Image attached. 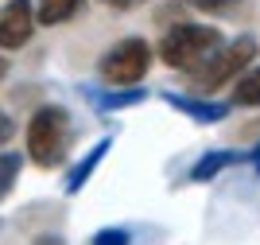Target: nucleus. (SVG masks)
Listing matches in <instances>:
<instances>
[{"label": "nucleus", "mask_w": 260, "mask_h": 245, "mask_svg": "<svg viewBox=\"0 0 260 245\" xmlns=\"http://www.w3.org/2000/svg\"><path fill=\"white\" fill-rule=\"evenodd\" d=\"M183 4L194 12H206V16H229L241 8V0H183Z\"/></svg>", "instance_id": "ddd939ff"}, {"label": "nucleus", "mask_w": 260, "mask_h": 245, "mask_svg": "<svg viewBox=\"0 0 260 245\" xmlns=\"http://www.w3.org/2000/svg\"><path fill=\"white\" fill-rule=\"evenodd\" d=\"M93 245H132V234H128V230H120V226H113V230L93 234Z\"/></svg>", "instance_id": "4468645a"}, {"label": "nucleus", "mask_w": 260, "mask_h": 245, "mask_svg": "<svg viewBox=\"0 0 260 245\" xmlns=\"http://www.w3.org/2000/svg\"><path fill=\"white\" fill-rule=\"evenodd\" d=\"M155 47L144 35H128V39H117L109 51H101L98 59V74L105 86H140L152 70Z\"/></svg>", "instance_id": "20e7f679"}, {"label": "nucleus", "mask_w": 260, "mask_h": 245, "mask_svg": "<svg viewBox=\"0 0 260 245\" xmlns=\"http://www.w3.org/2000/svg\"><path fill=\"white\" fill-rule=\"evenodd\" d=\"M98 4H105L113 12H132V8H140V4H148V0H98Z\"/></svg>", "instance_id": "2eb2a0df"}, {"label": "nucleus", "mask_w": 260, "mask_h": 245, "mask_svg": "<svg viewBox=\"0 0 260 245\" xmlns=\"http://www.w3.org/2000/svg\"><path fill=\"white\" fill-rule=\"evenodd\" d=\"M109 148H113V137L98 140V144H93V148H89L86 156H82V160L74 164V168L66 171V183H62V191H66V195H78V191H82V187L89 183V175L98 171V164L109 156Z\"/></svg>", "instance_id": "6e6552de"}, {"label": "nucleus", "mask_w": 260, "mask_h": 245, "mask_svg": "<svg viewBox=\"0 0 260 245\" xmlns=\"http://www.w3.org/2000/svg\"><path fill=\"white\" fill-rule=\"evenodd\" d=\"M241 160H245V156H241L237 148H210V152H202V156L190 164L186 179H190V183H210L217 171H225L229 164H241Z\"/></svg>", "instance_id": "1a4fd4ad"}, {"label": "nucleus", "mask_w": 260, "mask_h": 245, "mask_svg": "<svg viewBox=\"0 0 260 245\" xmlns=\"http://www.w3.org/2000/svg\"><path fill=\"white\" fill-rule=\"evenodd\" d=\"M74 137H78V128H74L70 109L47 101V105H39V109L31 113V121H27V128H23V148H27V160H31L35 168H43V171L62 168V164L70 160Z\"/></svg>", "instance_id": "f257e3e1"}, {"label": "nucleus", "mask_w": 260, "mask_h": 245, "mask_svg": "<svg viewBox=\"0 0 260 245\" xmlns=\"http://www.w3.org/2000/svg\"><path fill=\"white\" fill-rule=\"evenodd\" d=\"M20 175H23V156L20 152H0V203L16 191Z\"/></svg>", "instance_id": "f8f14e48"}, {"label": "nucleus", "mask_w": 260, "mask_h": 245, "mask_svg": "<svg viewBox=\"0 0 260 245\" xmlns=\"http://www.w3.org/2000/svg\"><path fill=\"white\" fill-rule=\"evenodd\" d=\"M4 78H8V59L0 55V82H4Z\"/></svg>", "instance_id": "6ab92c4d"}, {"label": "nucleus", "mask_w": 260, "mask_h": 245, "mask_svg": "<svg viewBox=\"0 0 260 245\" xmlns=\"http://www.w3.org/2000/svg\"><path fill=\"white\" fill-rule=\"evenodd\" d=\"M31 245H70L62 234H54V230H47V234H35L31 237Z\"/></svg>", "instance_id": "f3484780"}, {"label": "nucleus", "mask_w": 260, "mask_h": 245, "mask_svg": "<svg viewBox=\"0 0 260 245\" xmlns=\"http://www.w3.org/2000/svg\"><path fill=\"white\" fill-rule=\"evenodd\" d=\"M35 28V0H8L0 8V51H23Z\"/></svg>", "instance_id": "39448f33"}, {"label": "nucleus", "mask_w": 260, "mask_h": 245, "mask_svg": "<svg viewBox=\"0 0 260 245\" xmlns=\"http://www.w3.org/2000/svg\"><path fill=\"white\" fill-rule=\"evenodd\" d=\"M86 0H35V23L43 28H58V23H70L74 16H82Z\"/></svg>", "instance_id": "9b49d317"}, {"label": "nucleus", "mask_w": 260, "mask_h": 245, "mask_svg": "<svg viewBox=\"0 0 260 245\" xmlns=\"http://www.w3.org/2000/svg\"><path fill=\"white\" fill-rule=\"evenodd\" d=\"M163 101H167L171 109H179L183 117H190L194 125H202V128H206V125H221V121L233 113V105H229V101H210L206 94L190 97V94H171V90H167V94H163Z\"/></svg>", "instance_id": "423d86ee"}, {"label": "nucleus", "mask_w": 260, "mask_h": 245, "mask_svg": "<svg viewBox=\"0 0 260 245\" xmlns=\"http://www.w3.org/2000/svg\"><path fill=\"white\" fill-rule=\"evenodd\" d=\"M12 137H16V121H12L8 113H0V148H4Z\"/></svg>", "instance_id": "dca6fc26"}, {"label": "nucleus", "mask_w": 260, "mask_h": 245, "mask_svg": "<svg viewBox=\"0 0 260 245\" xmlns=\"http://www.w3.org/2000/svg\"><path fill=\"white\" fill-rule=\"evenodd\" d=\"M221 43H225V35L217 32L214 23L179 20V23H171V28L159 35L155 55H159V63L167 66V70H175V74H194Z\"/></svg>", "instance_id": "f03ea898"}, {"label": "nucleus", "mask_w": 260, "mask_h": 245, "mask_svg": "<svg viewBox=\"0 0 260 245\" xmlns=\"http://www.w3.org/2000/svg\"><path fill=\"white\" fill-rule=\"evenodd\" d=\"M245 160H249L252 168H256V175H260V144H252V152H249V156H245Z\"/></svg>", "instance_id": "a211bd4d"}, {"label": "nucleus", "mask_w": 260, "mask_h": 245, "mask_svg": "<svg viewBox=\"0 0 260 245\" xmlns=\"http://www.w3.org/2000/svg\"><path fill=\"white\" fill-rule=\"evenodd\" d=\"M256 55H260V43L256 35H233V43H221L214 55H210L206 63L198 66L194 74H186L190 82H194L198 94H217L221 86H229L233 78L245 70L249 63H256Z\"/></svg>", "instance_id": "7ed1b4c3"}, {"label": "nucleus", "mask_w": 260, "mask_h": 245, "mask_svg": "<svg viewBox=\"0 0 260 245\" xmlns=\"http://www.w3.org/2000/svg\"><path fill=\"white\" fill-rule=\"evenodd\" d=\"M229 90V105L233 109H260V63H249L233 78Z\"/></svg>", "instance_id": "9d476101"}, {"label": "nucleus", "mask_w": 260, "mask_h": 245, "mask_svg": "<svg viewBox=\"0 0 260 245\" xmlns=\"http://www.w3.org/2000/svg\"><path fill=\"white\" fill-rule=\"evenodd\" d=\"M82 94H86V101L93 109H101V113H117V109H128V105H140L144 97H148V90L140 86H109V90H93V86H82Z\"/></svg>", "instance_id": "0eeeda50"}]
</instances>
